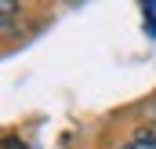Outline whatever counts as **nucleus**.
<instances>
[{
  "mask_svg": "<svg viewBox=\"0 0 156 149\" xmlns=\"http://www.w3.org/2000/svg\"><path fill=\"white\" fill-rule=\"evenodd\" d=\"M123 149H156V135H138V138H131Z\"/></svg>",
  "mask_w": 156,
  "mask_h": 149,
  "instance_id": "1",
  "label": "nucleus"
},
{
  "mask_svg": "<svg viewBox=\"0 0 156 149\" xmlns=\"http://www.w3.org/2000/svg\"><path fill=\"white\" fill-rule=\"evenodd\" d=\"M15 11H18V7H15L11 0H0V15H15Z\"/></svg>",
  "mask_w": 156,
  "mask_h": 149,
  "instance_id": "2",
  "label": "nucleus"
},
{
  "mask_svg": "<svg viewBox=\"0 0 156 149\" xmlns=\"http://www.w3.org/2000/svg\"><path fill=\"white\" fill-rule=\"evenodd\" d=\"M7 149H29L26 142H18V138H7Z\"/></svg>",
  "mask_w": 156,
  "mask_h": 149,
  "instance_id": "3",
  "label": "nucleus"
}]
</instances>
